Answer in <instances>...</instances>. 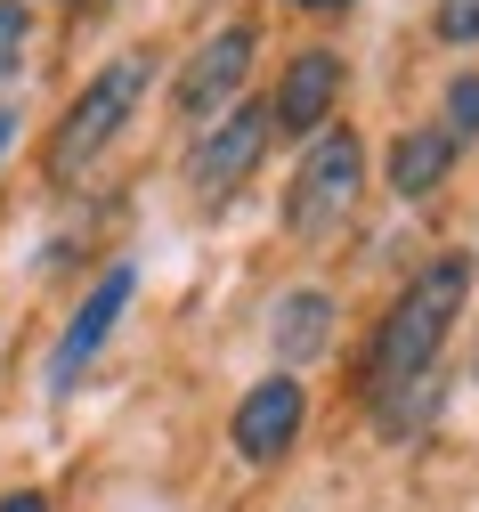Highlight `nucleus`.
<instances>
[{"label": "nucleus", "mask_w": 479, "mask_h": 512, "mask_svg": "<svg viewBox=\"0 0 479 512\" xmlns=\"http://www.w3.org/2000/svg\"><path fill=\"white\" fill-rule=\"evenodd\" d=\"M463 301H471V261L463 252H439V261H423L415 277H406V293L382 309V326L366 342V399L374 407H398L406 391H423V382L439 374Z\"/></svg>", "instance_id": "obj_1"}, {"label": "nucleus", "mask_w": 479, "mask_h": 512, "mask_svg": "<svg viewBox=\"0 0 479 512\" xmlns=\"http://www.w3.org/2000/svg\"><path fill=\"white\" fill-rule=\"evenodd\" d=\"M155 66H163L155 49H122V57H106V66L74 90V106L57 114V131H49V147H41V171H49L57 187H74V179L130 131V114H139L147 90H155Z\"/></svg>", "instance_id": "obj_2"}, {"label": "nucleus", "mask_w": 479, "mask_h": 512, "mask_svg": "<svg viewBox=\"0 0 479 512\" xmlns=\"http://www.w3.org/2000/svg\"><path fill=\"white\" fill-rule=\"evenodd\" d=\"M366 196V139L350 122H325L317 139H301V163L285 179V236L293 244H325Z\"/></svg>", "instance_id": "obj_3"}, {"label": "nucleus", "mask_w": 479, "mask_h": 512, "mask_svg": "<svg viewBox=\"0 0 479 512\" xmlns=\"http://www.w3.org/2000/svg\"><path fill=\"white\" fill-rule=\"evenodd\" d=\"M252 66H260V17H228L220 33H203V49H187V66L171 82V106L203 131V122H220L252 90Z\"/></svg>", "instance_id": "obj_4"}, {"label": "nucleus", "mask_w": 479, "mask_h": 512, "mask_svg": "<svg viewBox=\"0 0 479 512\" xmlns=\"http://www.w3.org/2000/svg\"><path fill=\"white\" fill-rule=\"evenodd\" d=\"M268 147H277V114H268V98H236L220 122H203L195 147H187V179L203 204H228L236 187L268 163Z\"/></svg>", "instance_id": "obj_5"}, {"label": "nucleus", "mask_w": 479, "mask_h": 512, "mask_svg": "<svg viewBox=\"0 0 479 512\" xmlns=\"http://www.w3.org/2000/svg\"><path fill=\"white\" fill-rule=\"evenodd\" d=\"M301 431H309V382L301 374H260L252 391L236 399V415H228V447H236V464H252V472H277L301 447Z\"/></svg>", "instance_id": "obj_6"}, {"label": "nucleus", "mask_w": 479, "mask_h": 512, "mask_svg": "<svg viewBox=\"0 0 479 512\" xmlns=\"http://www.w3.org/2000/svg\"><path fill=\"white\" fill-rule=\"evenodd\" d=\"M130 293H139V269H130V261L98 269V285L74 301V317H65V334H57V350H49V391H74V382L90 374V358H98V350L114 342V326H122Z\"/></svg>", "instance_id": "obj_7"}, {"label": "nucleus", "mask_w": 479, "mask_h": 512, "mask_svg": "<svg viewBox=\"0 0 479 512\" xmlns=\"http://www.w3.org/2000/svg\"><path fill=\"white\" fill-rule=\"evenodd\" d=\"M341 82H350V66H341V49H325V41L293 49L285 82L268 90V114H277V139H317L325 122H333V106H341Z\"/></svg>", "instance_id": "obj_8"}, {"label": "nucleus", "mask_w": 479, "mask_h": 512, "mask_svg": "<svg viewBox=\"0 0 479 512\" xmlns=\"http://www.w3.org/2000/svg\"><path fill=\"white\" fill-rule=\"evenodd\" d=\"M455 155H463V147L439 131V122H415V131H398V139H390V163H382L390 196H398V204H431L439 187L455 179Z\"/></svg>", "instance_id": "obj_9"}, {"label": "nucleus", "mask_w": 479, "mask_h": 512, "mask_svg": "<svg viewBox=\"0 0 479 512\" xmlns=\"http://www.w3.org/2000/svg\"><path fill=\"white\" fill-rule=\"evenodd\" d=\"M333 309H341V301H333L325 285H293L277 309H268V342H277L285 366H309V358L333 342Z\"/></svg>", "instance_id": "obj_10"}, {"label": "nucleus", "mask_w": 479, "mask_h": 512, "mask_svg": "<svg viewBox=\"0 0 479 512\" xmlns=\"http://www.w3.org/2000/svg\"><path fill=\"white\" fill-rule=\"evenodd\" d=\"M439 131L463 147V139H479V74H455L447 82V98H439Z\"/></svg>", "instance_id": "obj_11"}, {"label": "nucleus", "mask_w": 479, "mask_h": 512, "mask_svg": "<svg viewBox=\"0 0 479 512\" xmlns=\"http://www.w3.org/2000/svg\"><path fill=\"white\" fill-rule=\"evenodd\" d=\"M431 41L479 49V0H431Z\"/></svg>", "instance_id": "obj_12"}, {"label": "nucleus", "mask_w": 479, "mask_h": 512, "mask_svg": "<svg viewBox=\"0 0 479 512\" xmlns=\"http://www.w3.org/2000/svg\"><path fill=\"white\" fill-rule=\"evenodd\" d=\"M25 41H33V9L25 0H0V74L25 57Z\"/></svg>", "instance_id": "obj_13"}, {"label": "nucleus", "mask_w": 479, "mask_h": 512, "mask_svg": "<svg viewBox=\"0 0 479 512\" xmlns=\"http://www.w3.org/2000/svg\"><path fill=\"white\" fill-rule=\"evenodd\" d=\"M0 512H49V496H41V488H9V496H0Z\"/></svg>", "instance_id": "obj_14"}, {"label": "nucleus", "mask_w": 479, "mask_h": 512, "mask_svg": "<svg viewBox=\"0 0 479 512\" xmlns=\"http://www.w3.org/2000/svg\"><path fill=\"white\" fill-rule=\"evenodd\" d=\"M285 9H301V17H341L350 0H285Z\"/></svg>", "instance_id": "obj_15"}, {"label": "nucleus", "mask_w": 479, "mask_h": 512, "mask_svg": "<svg viewBox=\"0 0 479 512\" xmlns=\"http://www.w3.org/2000/svg\"><path fill=\"white\" fill-rule=\"evenodd\" d=\"M9 139H17V114H9V106H0V155H9Z\"/></svg>", "instance_id": "obj_16"}, {"label": "nucleus", "mask_w": 479, "mask_h": 512, "mask_svg": "<svg viewBox=\"0 0 479 512\" xmlns=\"http://www.w3.org/2000/svg\"><path fill=\"white\" fill-rule=\"evenodd\" d=\"M65 9H74V17H98V9H114V0H65Z\"/></svg>", "instance_id": "obj_17"}]
</instances>
